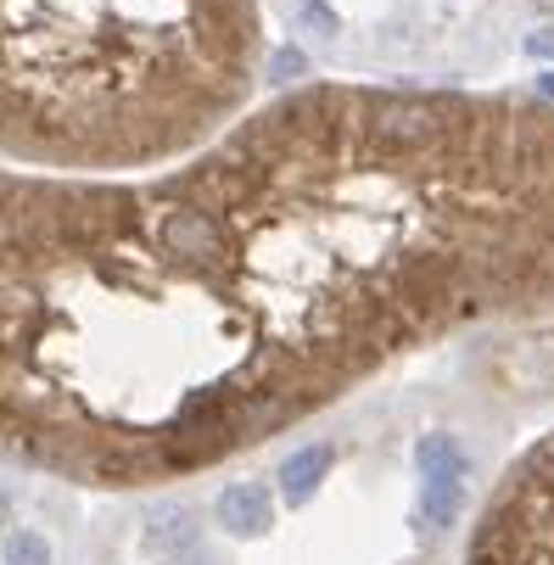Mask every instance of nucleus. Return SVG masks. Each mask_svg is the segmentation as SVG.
Returning <instances> with one entry per match:
<instances>
[{
	"instance_id": "10",
	"label": "nucleus",
	"mask_w": 554,
	"mask_h": 565,
	"mask_svg": "<svg viewBox=\"0 0 554 565\" xmlns=\"http://www.w3.org/2000/svg\"><path fill=\"white\" fill-rule=\"evenodd\" d=\"M532 51L537 56H554V34H532Z\"/></svg>"
},
{
	"instance_id": "9",
	"label": "nucleus",
	"mask_w": 554,
	"mask_h": 565,
	"mask_svg": "<svg viewBox=\"0 0 554 565\" xmlns=\"http://www.w3.org/2000/svg\"><path fill=\"white\" fill-rule=\"evenodd\" d=\"M302 18H308V23H320L326 34H337V18L326 12V0H302Z\"/></svg>"
},
{
	"instance_id": "12",
	"label": "nucleus",
	"mask_w": 554,
	"mask_h": 565,
	"mask_svg": "<svg viewBox=\"0 0 554 565\" xmlns=\"http://www.w3.org/2000/svg\"><path fill=\"white\" fill-rule=\"evenodd\" d=\"M7 504H12V499H7V488H0V521H7Z\"/></svg>"
},
{
	"instance_id": "11",
	"label": "nucleus",
	"mask_w": 554,
	"mask_h": 565,
	"mask_svg": "<svg viewBox=\"0 0 554 565\" xmlns=\"http://www.w3.org/2000/svg\"><path fill=\"white\" fill-rule=\"evenodd\" d=\"M543 96H554V73H543Z\"/></svg>"
},
{
	"instance_id": "5",
	"label": "nucleus",
	"mask_w": 554,
	"mask_h": 565,
	"mask_svg": "<svg viewBox=\"0 0 554 565\" xmlns=\"http://www.w3.org/2000/svg\"><path fill=\"white\" fill-rule=\"evenodd\" d=\"M465 504V476H426L420 481V521L426 526H454Z\"/></svg>"
},
{
	"instance_id": "7",
	"label": "nucleus",
	"mask_w": 554,
	"mask_h": 565,
	"mask_svg": "<svg viewBox=\"0 0 554 565\" xmlns=\"http://www.w3.org/2000/svg\"><path fill=\"white\" fill-rule=\"evenodd\" d=\"M0 565H51V543L34 526H18L0 537Z\"/></svg>"
},
{
	"instance_id": "4",
	"label": "nucleus",
	"mask_w": 554,
	"mask_h": 565,
	"mask_svg": "<svg viewBox=\"0 0 554 565\" xmlns=\"http://www.w3.org/2000/svg\"><path fill=\"white\" fill-rule=\"evenodd\" d=\"M213 510H219V526L235 537H264L275 526V499L264 481H230Z\"/></svg>"
},
{
	"instance_id": "8",
	"label": "nucleus",
	"mask_w": 554,
	"mask_h": 565,
	"mask_svg": "<svg viewBox=\"0 0 554 565\" xmlns=\"http://www.w3.org/2000/svg\"><path fill=\"white\" fill-rule=\"evenodd\" d=\"M415 459H420V476H465V470H470L454 437H426V443L415 448Z\"/></svg>"
},
{
	"instance_id": "1",
	"label": "nucleus",
	"mask_w": 554,
	"mask_h": 565,
	"mask_svg": "<svg viewBox=\"0 0 554 565\" xmlns=\"http://www.w3.org/2000/svg\"><path fill=\"white\" fill-rule=\"evenodd\" d=\"M554 313V113L302 85L140 180L0 169V459L163 488Z\"/></svg>"
},
{
	"instance_id": "6",
	"label": "nucleus",
	"mask_w": 554,
	"mask_h": 565,
	"mask_svg": "<svg viewBox=\"0 0 554 565\" xmlns=\"http://www.w3.org/2000/svg\"><path fill=\"white\" fill-rule=\"evenodd\" d=\"M331 459H337V454H331L326 443L302 448V454H297V459H291V465L280 470V481H286V499H291V504H302V499H308L313 488H320V476L331 470Z\"/></svg>"
},
{
	"instance_id": "3",
	"label": "nucleus",
	"mask_w": 554,
	"mask_h": 565,
	"mask_svg": "<svg viewBox=\"0 0 554 565\" xmlns=\"http://www.w3.org/2000/svg\"><path fill=\"white\" fill-rule=\"evenodd\" d=\"M465 565H554V431L504 470Z\"/></svg>"
},
{
	"instance_id": "2",
	"label": "nucleus",
	"mask_w": 554,
	"mask_h": 565,
	"mask_svg": "<svg viewBox=\"0 0 554 565\" xmlns=\"http://www.w3.org/2000/svg\"><path fill=\"white\" fill-rule=\"evenodd\" d=\"M264 62L258 0H0V169H174L253 113Z\"/></svg>"
}]
</instances>
